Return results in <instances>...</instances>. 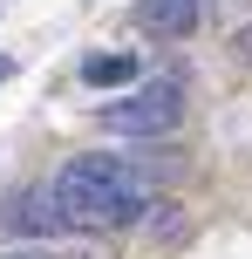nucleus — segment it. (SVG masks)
Wrapping results in <instances>:
<instances>
[{
    "label": "nucleus",
    "mask_w": 252,
    "mask_h": 259,
    "mask_svg": "<svg viewBox=\"0 0 252 259\" xmlns=\"http://www.w3.org/2000/svg\"><path fill=\"white\" fill-rule=\"evenodd\" d=\"M55 205H62V225H136L150 205V178L123 157H75V164L55 170Z\"/></svg>",
    "instance_id": "nucleus-1"
},
{
    "label": "nucleus",
    "mask_w": 252,
    "mask_h": 259,
    "mask_svg": "<svg viewBox=\"0 0 252 259\" xmlns=\"http://www.w3.org/2000/svg\"><path fill=\"white\" fill-rule=\"evenodd\" d=\"M177 123H184L177 82H136L123 103H103V130L109 137H171Z\"/></svg>",
    "instance_id": "nucleus-2"
},
{
    "label": "nucleus",
    "mask_w": 252,
    "mask_h": 259,
    "mask_svg": "<svg viewBox=\"0 0 252 259\" xmlns=\"http://www.w3.org/2000/svg\"><path fill=\"white\" fill-rule=\"evenodd\" d=\"M198 14H205V0H136V27L157 41H184L198 27Z\"/></svg>",
    "instance_id": "nucleus-3"
},
{
    "label": "nucleus",
    "mask_w": 252,
    "mask_h": 259,
    "mask_svg": "<svg viewBox=\"0 0 252 259\" xmlns=\"http://www.w3.org/2000/svg\"><path fill=\"white\" fill-rule=\"evenodd\" d=\"M82 82H89V89H116V82H136V55H89V62H82Z\"/></svg>",
    "instance_id": "nucleus-4"
},
{
    "label": "nucleus",
    "mask_w": 252,
    "mask_h": 259,
    "mask_svg": "<svg viewBox=\"0 0 252 259\" xmlns=\"http://www.w3.org/2000/svg\"><path fill=\"white\" fill-rule=\"evenodd\" d=\"M14 225H21V232H55V225H62L55 191H27V198H21V211H14Z\"/></svg>",
    "instance_id": "nucleus-5"
},
{
    "label": "nucleus",
    "mask_w": 252,
    "mask_h": 259,
    "mask_svg": "<svg viewBox=\"0 0 252 259\" xmlns=\"http://www.w3.org/2000/svg\"><path fill=\"white\" fill-rule=\"evenodd\" d=\"M0 259H55L48 246H14V252H0Z\"/></svg>",
    "instance_id": "nucleus-6"
},
{
    "label": "nucleus",
    "mask_w": 252,
    "mask_h": 259,
    "mask_svg": "<svg viewBox=\"0 0 252 259\" xmlns=\"http://www.w3.org/2000/svg\"><path fill=\"white\" fill-rule=\"evenodd\" d=\"M7 75H14V62H7V55H0V82H7Z\"/></svg>",
    "instance_id": "nucleus-7"
}]
</instances>
